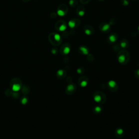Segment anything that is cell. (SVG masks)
<instances>
[{
  "instance_id": "30bf717a",
  "label": "cell",
  "mask_w": 139,
  "mask_h": 139,
  "mask_svg": "<svg viewBox=\"0 0 139 139\" xmlns=\"http://www.w3.org/2000/svg\"><path fill=\"white\" fill-rule=\"evenodd\" d=\"M108 88L111 91L116 92L118 89V85L116 81L114 80H110L108 83Z\"/></svg>"
},
{
  "instance_id": "7402d4cb",
  "label": "cell",
  "mask_w": 139,
  "mask_h": 139,
  "mask_svg": "<svg viewBox=\"0 0 139 139\" xmlns=\"http://www.w3.org/2000/svg\"><path fill=\"white\" fill-rule=\"evenodd\" d=\"M121 3L123 6H127L129 4L128 0H121Z\"/></svg>"
},
{
  "instance_id": "f1b7e54d",
  "label": "cell",
  "mask_w": 139,
  "mask_h": 139,
  "mask_svg": "<svg viewBox=\"0 0 139 139\" xmlns=\"http://www.w3.org/2000/svg\"><path fill=\"white\" fill-rule=\"evenodd\" d=\"M133 1H137V0H133Z\"/></svg>"
},
{
  "instance_id": "3957f363",
  "label": "cell",
  "mask_w": 139,
  "mask_h": 139,
  "mask_svg": "<svg viewBox=\"0 0 139 139\" xmlns=\"http://www.w3.org/2000/svg\"><path fill=\"white\" fill-rule=\"evenodd\" d=\"M49 39L51 43L55 46H58L61 44L62 41L60 36L56 33H51L49 37Z\"/></svg>"
},
{
  "instance_id": "5b68a950",
  "label": "cell",
  "mask_w": 139,
  "mask_h": 139,
  "mask_svg": "<svg viewBox=\"0 0 139 139\" xmlns=\"http://www.w3.org/2000/svg\"><path fill=\"white\" fill-rule=\"evenodd\" d=\"M67 28V24L65 21L60 20L56 24V28L58 31L64 32Z\"/></svg>"
},
{
  "instance_id": "603a6c76",
  "label": "cell",
  "mask_w": 139,
  "mask_h": 139,
  "mask_svg": "<svg viewBox=\"0 0 139 139\" xmlns=\"http://www.w3.org/2000/svg\"><path fill=\"white\" fill-rule=\"evenodd\" d=\"M77 73L78 74H83L84 73V69H83V68L82 67H80V68H79L78 69H77Z\"/></svg>"
},
{
  "instance_id": "4fadbf2b",
  "label": "cell",
  "mask_w": 139,
  "mask_h": 139,
  "mask_svg": "<svg viewBox=\"0 0 139 139\" xmlns=\"http://www.w3.org/2000/svg\"><path fill=\"white\" fill-rule=\"evenodd\" d=\"M95 29L93 27L89 25H85L84 27V33L87 35H91L94 33Z\"/></svg>"
},
{
  "instance_id": "6da1fadb",
  "label": "cell",
  "mask_w": 139,
  "mask_h": 139,
  "mask_svg": "<svg viewBox=\"0 0 139 139\" xmlns=\"http://www.w3.org/2000/svg\"><path fill=\"white\" fill-rule=\"evenodd\" d=\"M130 59L129 53L126 50H121L117 54L118 61L121 64H127Z\"/></svg>"
},
{
  "instance_id": "9a60e30c",
  "label": "cell",
  "mask_w": 139,
  "mask_h": 139,
  "mask_svg": "<svg viewBox=\"0 0 139 139\" xmlns=\"http://www.w3.org/2000/svg\"><path fill=\"white\" fill-rule=\"evenodd\" d=\"M78 51L83 55H87L89 53V49L86 46H81L78 48Z\"/></svg>"
},
{
  "instance_id": "cb8c5ba5",
  "label": "cell",
  "mask_w": 139,
  "mask_h": 139,
  "mask_svg": "<svg viewBox=\"0 0 139 139\" xmlns=\"http://www.w3.org/2000/svg\"><path fill=\"white\" fill-rule=\"evenodd\" d=\"M70 36V33L66 31H64L63 33V37L65 39L68 38Z\"/></svg>"
},
{
  "instance_id": "d6986e66",
  "label": "cell",
  "mask_w": 139,
  "mask_h": 139,
  "mask_svg": "<svg viewBox=\"0 0 139 139\" xmlns=\"http://www.w3.org/2000/svg\"><path fill=\"white\" fill-rule=\"evenodd\" d=\"M93 111L95 114H99L102 111V108L99 105H97V106H95L93 108Z\"/></svg>"
},
{
  "instance_id": "44dd1931",
  "label": "cell",
  "mask_w": 139,
  "mask_h": 139,
  "mask_svg": "<svg viewBox=\"0 0 139 139\" xmlns=\"http://www.w3.org/2000/svg\"><path fill=\"white\" fill-rule=\"evenodd\" d=\"M117 23V20L115 18H111L109 21V24L111 25H114Z\"/></svg>"
},
{
  "instance_id": "ffe728a7",
  "label": "cell",
  "mask_w": 139,
  "mask_h": 139,
  "mask_svg": "<svg viewBox=\"0 0 139 139\" xmlns=\"http://www.w3.org/2000/svg\"><path fill=\"white\" fill-rule=\"evenodd\" d=\"M69 4L72 7H75L78 4V2L77 0H70L69 2Z\"/></svg>"
},
{
  "instance_id": "2e32d148",
  "label": "cell",
  "mask_w": 139,
  "mask_h": 139,
  "mask_svg": "<svg viewBox=\"0 0 139 139\" xmlns=\"http://www.w3.org/2000/svg\"><path fill=\"white\" fill-rule=\"evenodd\" d=\"M120 46L123 49H126L129 46V41L126 39H122L120 43Z\"/></svg>"
},
{
  "instance_id": "9c48e42d",
  "label": "cell",
  "mask_w": 139,
  "mask_h": 139,
  "mask_svg": "<svg viewBox=\"0 0 139 139\" xmlns=\"http://www.w3.org/2000/svg\"><path fill=\"white\" fill-rule=\"evenodd\" d=\"M76 89L77 86L74 84H70L67 86V87H66V92L68 95H72L74 93V92L75 91V90H76Z\"/></svg>"
},
{
  "instance_id": "7a4b0ae2",
  "label": "cell",
  "mask_w": 139,
  "mask_h": 139,
  "mask_svg": "<svg viewBox=\"0 0 139 139\" xmlns=\"http://www.w3.org/2000/svg\"><path fill=\"white\" fill-rule=\"evenodd\" d=\"M93 99L97 103L102 104L106 101V96L104 93L101 91H96L93 95Z\"/></svg>"
},
{
  "instance_id": "8fae6325",
  "label": "cell",
  "mask_w": 139,
  "mask_h": 139,
  "mask_svg": "<svg viewBox=\"0 0 139 139\" xmlns=\"http://www.w3.org/2000/svg\"><path fill=\"white\" fill-rule=\"evenodd\" d=\"M89 83V79L86 76H82L79 78V80H78V84L79 86L84 87L87 86V84Z\"/></svg>"
},
{
  "instance_id": "52a82bcc",
  "label": "cell",
  "mask_w": 139,
  "mask_h": 139,
  "mask_svg": "<svg viewBox=\"0 0 139 139\" xmlns=\"http://www.w3.org/2000/svg\"><path fill=\"white\" fill-rule=\"evenodd\" d=\"M99 28L100 31L103 33H108L111 29L110 25L107 22H102L99 26Z\"/></svg>"
},
{
  "instance_id": "83f0119b",
  "label": "cell",
  "mask_w": 139,
  "mask_h": 139,
  "mask_svg": "<svg viewBox=\"0 0 139 139\" xmlns=\"http://www.w3.org/2000/svg\"><path fill=\"white\" fill-rule=\"evenodd\" d=\"M138 32H139V27H138Z\"/></svg>"
},
{
  "instance_id": "277c9868",
  "label": "cell",
  "mask_w": 139,
  "mask_h": 139,
  "mask_svg": "<svg viewBox=\"0 0 139 139\" xmlns=\"http://www.w3.org/2000/svg\"><path fill=\"white\" fill-rule=\"evenodd\" d=\"M68 12V7L66 4H62L58 7L57 13H58V14L59 15L61 16H65V15L67 14Z\"/></svg>"
},
{
  "instance_id": "e0dca14e",
  "label": "cell",
  "mask_w": 139,
  "mask_h": 139,
  "mask_svg": "<svg viewBox=\"0 0 139 139\" xmlns=\"http://www.w3.org/2000/svg\"><path fill=\"white\" fill-rule=\"evenodd\" d=\"M115 135L117 138H122L124 135V131L122 128H117L115 131Z\"/></svg>"
},
{
  "instance_id": "484cf974",
  "label": "cell",
  "mask_w": 139,
  "mask_h": 139,
  "mask_svg": "<svg viewBox=\"0 0 139 139\" xmlns=\"http://www.w3.org/2000/svg\"><path fill=\"white\" fill-rule=\"evenodd\" d=\"M135 77H137V78H138V79H139V69H138L137 70L135 71Z\"/></svg>"
},
{
  "instance_id": "5bb4252c",
  "label": "cell",
  "mask_w": 139,
  "mask_h": 139,
  "mask_svg": "<svg viewBox=\"0 0 139 139\" xmlns=\"http://www.w3.org/2000/svg\"><path fill=\"white\" fill-rule=\"evenodd\" d=\"M85 13V9L83 5H78L76 9V13L79 16H83Z\"/></svg>"
},
{
  "instance_id": "ac0fdd59",
  "label": "cell",
  "mask_w": 139,
  "mask_h": 139,
  "mask_svg": "<svg viewBox=\"0 0 139 139\" xmlns=\"http://www.w3.org/2000/svg\"><path fill=\"white\" fill-rule=\"evenodd\" d=\"M66 74V71L64 70H60L58 72H57V77L59 79H63V78H64Z\"/></svg>"
},
{
  "instance_id": "8992f818",
  "label": "cell",
  "mask_w": 139,
  "mask_h": 139,
  "mask_svg": "<svg viewBox=\"0 0 139 139\" xmlns=\"http://www.w3.org/2000/svg\"><path fill=\"white\" fill-rule=\"evenodd\" d=\"M68 25L72 29L77 28L80 25V21L78 19L74 18V19H72L69 21Z\"/></svg>"
},
{
  "instance_id": "f546056e",
  "label": "cell",
  "mask_w": 139,
  "mask_h": 139,
  "mask_svg": "<svg viewBox=\"0 0 139 139\" xmlns=\"http://www.w3.org/2000/svg\"><path fill=\"white\" fill-rule=\"evenodd\" d=\"M99 1H102V0H99Z\"/></svg>"
},
{
  "instance_id": "4316f807",
  "label": "cell",
  "mask_w": 139,
  "mask_h": 139,
  "mask_svg": "<svg viewBox=\"0 0 139 139\" xmlns=\"http://www.w3.org/2000/svg\"><path fill=\"white\" fill-rule=\"evenodd\" d=\"M75 32L74 31V30H71V31L70 32V35H73L75 34Z\"/></svg>"
},
{
  "instance_id": "ba28073f",
  "label": "cell",
  "mask_w": 139,
  "mask_h": 139,
  "mask_svg": "<svg viewBox=\"0 0 139 139\" xmlns=\"http://www.w3.org/2000/svg\"><path fill=\"white\" fill-rule=\"evenodd\" d=\"M71 50V46L69 43H65L60 48V52L61 54L66 55L69 53Z\"/></svg>"
},
{
  "instance_id": "d4e9b609",
  "label": "cell",
  "mask_w": 139,
  "mask_h": 139,
  "mask_svg": "<svg viewBox=\"0 0 139 139\" xmlns=\"http://www.w3.org/2000/svg\"><path fill=\"white\" fill-rule=\"evenodd\" d=\"M80 2L83 4H86L90 1V0H79Z\"/></svg>"
},
{
  "instance_id": "7c38bea8",
  "label": "cell",
  "mask_w": 139,
  "mask_h": 139,
  "mask_svg": "<svg viewBox=\"0 0 139 139\" xmlns=\"http://www.w3.org/2000/svg\"><path fill=\"white\" fill-rule=\"evenodd\" d=\"M118 39V35L117 33L113 32L111 33L108 37L107 41L109 44H114L117 41Z\"/></svg>"
}]
</instances>
